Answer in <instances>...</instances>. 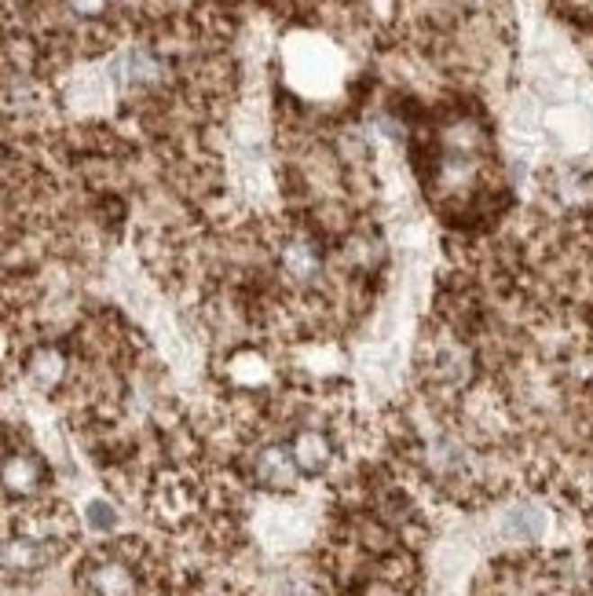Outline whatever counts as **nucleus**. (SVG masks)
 <instances>
[{
  "label": "nucleus",
  "instance_id": "f03ea898",
  "mask_svg": "<svg viewBox=\"0 0 593 596\" xmlns=\"http://www.w3.org/2000/svg\"><path fill=\"white\" fill-rule=\"evenodd\" d=\"M74 585L81 596H173L169 560L143 538H114L77 560Z\"/></svg>",
  "mask_w": 593,
  "mask_h": 596
},
{
  "label": "nucleus",
  "instance_id": "f257e3e1",
  "mask_svg": "<svg viewBox=\"0 0 593 596\" xmlns=\"http://www.w3.org/2000/svg\"><path fill=\"white\" fill-rule=\"evenodd\" d=\"M77 546V523L59 498H37L26 505H8L4 530V578L8 585L30 582L56 567Z\"/></svg>",
  "mask_w": 593,
  "mask_h": 596
},
{
  "label": "nucleus",
  "instance_id": "7ed1b4c3",
  "mask_svg": "<svg viewBox=\"0 0 593 596\" xmlns=\"http://www.w3.org/2000/svg\"><path fill=\"white\" fill-rule=\"evenodd\" d=\"M51 494V468L44 461V454L30 443L26 431H19L15 440V428H8L4 436V498L8 505H26L37 498Z\"/></svg>",
  "mask_w": 593,
  "mask_h": 596
},
{
  "label": "nucleus",
  "instance_id": "20e7f679",
  "mask_svg": "<svg viewBox=\"0 0 593 596\" xmlns=\"http://www.w3.org/2000/svg\"><path fill=\"white\" fill-rule=\"evenodd\" d=\"M88 523L99 527V530H111V527L118 523V512L106 505V502H92V505H88Z\"/></svg>",
  "mask_w": 593,
  "mask_h": 596
}]
</instances>
